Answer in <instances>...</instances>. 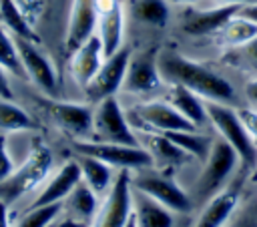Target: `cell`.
Here are the masks:
<instances>
[{
  "label": "cell",
  "mask_w": 257,
  "mask_h": 227,
  "mask_svg": "<svg viewBox=\"0 0 257 227\" xmlns=\"http://www.w3.org/2000/svg\"><path fill=\"white\" fill-rule=\"evenodd\" d=\"M159 70L167 84H181L199 94L203 100L225 104L235 102V88L225 76L179 52H159Z\"/></svg>",
  "instance_id": "6da1fadb"
},
{
  "label": "cell",
  "mask_w": 257,
  "mask_h": 227,
  "mask_svg": "<svg viewBox=\"0 0 257 227\" xmlns=\"http://www.w3.org/2000/svg\"><path fill=\"white\" fill-rule=\"evenodd\" d=\"M205 110H207L209 125L217 131V135L223 141H227L237 151L239 161L247 169L257 167V145L253 143L247 129L243 127L239 110L233 108V104L213 102V100H205Z\"/></svg>",
  "instance_id": "7a4b0ae2"
},
{
  "label": "cell",
  "mask_w": 257,
  "mask_h": 227,
  "mask_svg": "<svg viewBox=\"0 0 257 227\" xmlns=\"http://www.w3.org/2000/svg\"><path fill=\"white\" fill-rule=\"evenodd\" d=\"M52 169V153L46 145L36 143L26 161L18 167L12 169V173L0 181V201H4L6 205L18 201L22 195L34 191L50 173Z\"/></svg>",
  "instance_id": "3957f363"
},
{
  "label": "cell",
  "mask_w": 257,
  "mask_h": 227,
  "mask_svg": "<svg viewBox=\"0 0 257 227\" xmlns=\"http://www.w3.org/2000/svg\"><path fill=\"white\" fill-rule=\"evenodd\" d=\"M237 163H239L237 151L221 137L213 139L211 151H209L207 159L203 161V171H201L199 179L195 181L193 201L205 203L209 197H213L217 191H221L223 185L227 183V179L233 175Z\"/></svg>",
  "instance_id": "277c9868"
},
{
  "label": "cell",
  "mask_w": 257,
  "mask_h": 227,
  "mask_svg": "<svg viewBox=\"0 0 257 227\" xmlns=\"http://www.w3.org/2000/svg\"><path fill=\"white\" fill-rule=\"evenodd\" d=\"M92 139L104 143L141 145L135 127L122 110L116 94L104 96L92 106Z\"/></svg>",
  "instance_id": "5b68a950"
},
{
  "label": "cell",
  "mask_w": 257,
  "mask_h": 227,
  "mask_svg": "<svg viewBox=\"0 0 257 227\" xmlns=\"http://www.w3.org/2000/svg\"><path fill=\"white\" fill-rule=\"evenodd\" d=\"M153 167L149 169H139L135 175H131V185L133 189L149 195L151 199L163 203L165 207H169L173 213H191L193 207H195V201L193 197L177 183L173 181L171 177L163 175V173H157V171H151Z\"/></svg>",
  "instance_id": "8992f818"
},
{
  "label": "cell",
  "mask_w": 257,
  "mask_h": 227,
  "mask_svg": "<svg viewBox=\"0 0 257 227\" xmlns=\"http://www.w3.org/2000/svg\"><path fill=\"white\" fill-rule=\"evenodd\" d=\"M74 151L80 155L96 157L104 161L106 165L114 169H126V171H139L155 167L151 155L141 145H124V143H104V141H88V139H76L72 143Z\"/></svg>",
  "instance_id": "52a82bcc"
},
{
  "label": "cell",
  "mask_w": 257,
  "mask_h": 227,
  "mask_svg": "<svg viewBox=\"0 0 257 227\" xmlns=\"http://www.w3.org/2000/svg\"><path fill=\"white\" fill-rule=\"evenodd\" d=\"M131 215H133L131 173L126 169H118L110 189L106 191L102 203L98 205V211L90 227H124Z\"/></svg>",
  "instance_id": "ba28073f"
},
{
  "label": "cell",
  "mask_w": 257,
  "mask_h": 227,
  "mask_svg": "<svg viewBox=\"0 0 257 227\" xmlns=\"http://www.w3.org/2000/svg\"><path fill=\"white\" fill-rule=\"evenodd\" d=\"M38 104L50 117V121L74 139L92 137V106L80 102H66L54 98H42Z\"/></svg>",
  "instance_id": "9c48e42d"
},
{
  "label": "cell",
  "mask_w": 257,
  "mask_h": 227,
  "mask_svg": "<svg viewBox=\"0 0 257 227\" xmlns=\"http://www.w3.org/2000/svg\"><path fill=\"white\" fill-rule=\"evenodd\" d=\"M131 54H133L131 48L122 46L120 50H116L114 54H110L102 60V64L96 70V74L92 76V80L82 88L90 102H96L104 96H112L122 88Z\"/></svg>",
  "instance_id": "30bf717a"
},
{
  "label": "cell",
  "mask_w": 257,
  "mask_h": 227,
  "mask_svg": "<svg viewBox=\"0 0 257 227\" xmlns=\"http://www.w3.org/2000/svg\"><path fill=\"white\" fill-rule=\"evenodd\" d=\"M133 119L131 123L135 129H149V131H159V133H169V131H191L199 129L191 121H187L175 106H171L165 98L163 100H145L133 108Z\"/></svg>",
  "instance_id": "8fae6325"
},
{
  "label": "cell",
  "mask_w": 257,
  "mask_h": 227,
  "mask_svg": "<svg viewBox=\"0 0 257 227\" xmlns=\"http://www.w3.org/2000/svg\"><path fill=\"white\" fill-rule=\"evenodd\" d=\"M16 48H18V56L24 68V74L48 96H54L58 90V78L54 72V66L50 62V58L36 46L38 42L34 40H26L20 36H14Z\"/></svg>",
  "instance_id": "7c38bea8"
},
{
  "label": "cell",
  "mask_w": 257,
  "mask_h": 227,
  "mask_svg": "<svg viewBox=\"0 0 257 227\" xmlns=\"http://www.w3.org/2000/svg\"><path fill=\"white\" fill-rule=\"evenodd\" d=\"M163 82L165 80L159 70V52L153 48L139 54H131L120 90L131 94H151L157 92L163 86Z\"/></svg>",
  "instance_id": "4fadbf2b"
},
{
  "label": "cell",
  "mask_w": 257,
  "mask_h": 227,
  "mask_svg": "<svg viewBox=\"0 0 257 227\" xmlns=\"http://www.w3.org/2000/svg\"><path fill=\"white\" fill-rule=\"evenodd\" d=\"M94 34L102 44L104 58L120 50L124 44V8L120 0H96Z\"/></svg>",
  "instance_id": "5bb4252c"
},
{
  "label": "cell",
  "mask_w": 257,
  "mask_h": 227,
  "mask_svg": "<svg viewBox=\"0 0 257 227\" xmlns=\"http://www.w3.org/2000/svg\"><path fill=\"white\" fill-rule=\"evenodd\" d=\"M96 0H72L66 34H64V50L72 54L88 36L94 34L96 28Z\"/></svg>",
  "instance_id": "9a60e30c"
},
{
  "label": "cell",
  "mask_w": 257,
  "mask_h": 227,
  "mask_svg": "<svg viewBox=\"0 0 257 227\" xmlns=\"http://www.w3.org/2000/svg\"><path fill=\"white\" fill-rule=\"evenodd\" d=\"M239 10L237 4H217L213 8H201V10H187L183 16V32L189 36L201 38L209 34H217L219 28L235 16Z\"/></svg>",
  "instance_id": "2e32d148"
},
{
  "label": "cell",
  "mask_w": 257,
  "mask_h": 227,
  "mask_svg": "<svg viewBox=\"0 0 257 227\" xmlns=\"http://www.w3.org/2000/svg\"><path fill=\"white\" fill-rule=\"evenodd\" d=\"M141 147L151 155L155 167H181L185 165L191 157L179 149L165 133L159 131H149V129H135Z\"/></svg>",
  "instance_id": "e0dca14e"
},
{
  "label": "cell",
  "mask_w": 257,
  "mask_h": 227,
  "mask_svg": "<svg viewBox=\"0 0 257 227\" xmlns=\"http://www.w3.org/2000/svg\"><path fill=\"white\" fill-rule=\"evenodd\" d=\"M239 199H241V193L235 185L223 187L221 191H217L213 197L205 201L193 227H223L235 213Z\"/></svg>",
  "instance_id": "ac0fdd59"
},
{
  "label": "cell",
  "mask_w": 257,
  "mask_h": 227,
  "mask_svg": "<svg viewBox=\"0 0 257 227\" xmlns=\"http://www.w3.org/2000/svg\"><path fill=\"white\" fill-rule=\"evenodd\" d=\"M102 60H104L102 44H100L98 36L92 34L70 54V74H72L74 82L80 88H84L92 80L96 70L100 68Z\"/></svg>",
  "instance_id": "d6986e66"
},
{
  "label": "cell",
  "mask_w": 257,
  "mask_h": 227,
  "mask_svg": "<svg viewBox=\"0 0 257 227\" xmlns=\"http://www.w3.org/2000/svg\"><path fill=\"white\" fill-rule=\"evenodd\" d=\"M82 179L80 175V167L76 163V159L66 161L52 177L50 181L42 187V191L36 195V199L32 201L30 207H42V205H52V203H62L64 197L74 189V185Z\"/></svg>",
  "instance_id": "ffe728a7"
},
{
  "label": "cell",
  "mask_w": 257,
  "mask_h": 227,
  "mask_svg": "<svg viewBox=\"0 0 257 227\" xmlns=\"http://www.w3.org/2000/svg\"><path fill=\"white\" fill-rule=\"evenodd\" d=\"M133 217L137 227H173L175 213L149 195L133 189Z\"/></svg>",
  "instance_id": "44dd1931"
},
{
  "label": "cell",
  "mask_w": 257,
  "mask_h": 227,
  "mask_svg": "<svg viewBox=\"0 0 257 227\" xmlns=\"http://www.w3.org/2000/svg\"><path fill=\"white\" fill-rule=\"evenodd\" d=\"M165 100L175 106L187 121H191L195 127L207 125V110H205V100L195 94L193 90L181 86V84H169L165 92Z\"/></svg>",
  "instance_id": "7402d4cb"
},
{
  "label": "cell",
  "mask_w": 257,
  "mask_h": 227,
  "mask_svg": "<svg viewBox=\"0 0 257 227\" xmlns=\"http://www.w3.org/2000/svg\"><path fill=\"white\" fill-rule=\"evenodd\" d=\"M76 163H78V167H80L82 181H84L98 197H104L106 191L110 189L114 177H116L114 167L106 165L104 161H100V159H96V157H88V155H80V153H76Z\"/></svg>",
  "instance_id": "603a6c76"
},
{
  "label": "cell",
  "mask_w": 257,
  "mask_h": 227,
  "mask_svg": "<svg viewBox=\"0 0 257 227\" xmlns=\"http://www.w3.org/2000/svg\"><path fill=\"white\" fill-rule=\"evenodd\" d=\"M98 199H100V197L80 179V181L74 185V189L64 197V201H62V211H66L70 217H76V219H80V221L92 223V219H94V215H96V211H98V205H100Z\"/></svg>",
  "instance_id": "cb8c5ba5"
},
{
  "label": "cell",
  "mask_w": 257,
  "mask_h": 227,
  "mask_svg": "<svg viewBox=\"0 0 257 227\" xmlns=\"http://www.w3.org/2000/svg\"><path fill=\"white\" fill-rule=\"evenodd\" d=\"M215 36H217V42L221 48L233 50V48H239L245 42H249L253 36H257V24L235 14L219 28V32Z\"/></svg>",
  "instance_id": "d4e9b609"
},
{
  "label": "cell",
  "mask_w": 257,
  "mask_h": 227,
  "mask_svg": "<svg viewBox=\"0 0 257 227\" xmlns=\"http://www.w3.org/2000/svg\"><path fill=\"white\" fill-rule=\"evenodd\" d=\"M179 149H183L191 159H199L201 163L207 159L209 151H211V145H213V139L199 133L197 129H191V131H169L165 133Z\"/></svg>",
  "instance_id": "484cf974"
},
{
  "label": "cell",
  "mask_w": 257,
  "mask_h": 227,
  "mask_svg": "<svg viewBox=\"0 0 257 227\" xmlns=\"http://www.w3.org/2000/svg\"><path fill=\"white\" fill-rule=\"evenodd\" d=\"M36 123L30 119L26 110L14 104L8 98H0V131L2 133H16V131H32Z\"/></svg>",
  "instance_id": "4316f807"
},
{
  "label": "cell",
  "mask_w": 257,
  "mask_h": 227,
  "mask_svg": "<svg viewBox=\"0 0 257 227\" xmlns=\"http://www.w3.org/2000/svg\"><path fill=\"white\" fill-rule=\"evenodd\" d=\"M133 16L149 26H165L169 20L167 0H137L133 4Z\"/></svg>",
  "instance_id": "83f0119b"
},
{
  "label": "cell",
  "mask_w": 257,
  "mask_h": 227,
  "mask_svg": "<svg viewBox=\"0 0 257 227\" xmlns=\"http://www.w3.org/2000/svg\"><path fill=\"white\" fill-rule=\"evenodd\" d=\"M62 213V203L42 205V207H30L16 223L14 227H48L56 221V217Z\"/></svg>",
  "instance_id": "f1b7e54d"
},
{
  "label": "cell",
  "mask_w": 257,
  "mask_h": 227,
  "mask_svg": "<svg viewBox=\"0 0 257 227\" xmlns=\"http://www.w3.org/2000/svg\"><path fill=\"white\" fill-rule=\"evenodd\" d=\"M0 64L6 68V72L14 76H24V68L18 56V48L14 38L6 32V28L0 24Z\"/></svg>",
  "instance_id": "f546056e"
},
{
  "label": "cell",
  "mask_w": 257,
  "mask_h": 227,
  "mask_svg": "<svg viewBox=\"0 0 257 227\" xmlns=\"http://www.w3.org/2000/svg\"><path fill=\"white\" fill-rule=\"evenodd\" d=\"M223 227H257V195H249Z\"/></svg>",
  "instance_id": "4dcf8cb0"
},
{
  "label": "cell",
  "mask_w": 257,
  "mask_h": 227,
  "mask_svg": "<svg viewBox=\"0 0 257 227\" xmlns=\"http://www.w3.org/2000/svg\"><path fill=\"white\" fill-rule=\"evenodd\" d=\"M227 58H233V62L257 76V36H253L249 42H245L239 48L227 50Z\"/></svg>",
  "instance_id": "1f68e13d"
},
{
  "label": "cell",
  "mask_w": 257,
  "mask_h": 227,
  "mask_svg": "<svg viewBox=\"0 0 257 227\" xmlns=\"http://www.w3.org/2000/svg\"><path fill=\"white\" fill-rule=\"evenodd\" d=\"M14 4L30 24H34V20L42 14V0H14Z\"/></svg>",
  "instance_id": "d6a6232c"
},
{
  "label": "cell",
  "mask_w": 257,
  "mask_h": 227,
  "mask_svg": "<svg viewBox=\"0 0 257 227\" xmlns=\"http://www.w3.org/2000/svg\"><path fill=\"white\" fill-rule=\"evenodd\" d=\"M239 117H241L243 127L247 129L249 137L257 145V106H253V108H239Z\"/></svg>",
  "instance_id": "836d02e7"
},
{
  "label": "cell",
  "mask_w": 257,
  "mask_h": 227,
  "mask_svg": "<svg viewBox=\"0 0 257 227\" xmlns=\"http://www.w3.org/2000/svg\"><path fill=\"white\" fill-rule=\"evenodd\" d=\"M10 173H12V161H10L8 151H6V139L0 133V181H4Z\"/></svg>",
  "instance_id": "e575fe53"
},
{
  "label": "cell",
  "mask_w": 257,
  "mask_h": 227,
  "mask_svg": "<svg viewBox=\"0 0 257 227\" xmlns=\"http://www.w3.org/2000/svg\"><path fill=\"white\" fill-rule=\"evenodd\" d=\"M237 14L243 16V18H247V20H251L253 24H257V0H255V2L241 4L239 10H237Z\"/></svg>",
  "instance_id": "d590c367"
},
{
  "label": "cell",
  "mask_w": 257,
  "mask_h": 227,
  "mask_svg": "<svg viewBox=\"0 0 257 227\" xmlns=\"http://www.w3.org/2000/svg\"><path fill=\"white\" fill-rule=\"evenodd\" d=\"M0 98H8L12 100V88L8 84V76H6V68L0 64Z\"/></svg>",
  "instance_id": "8d00e7d4"
},
{
  "label": "cell",
  "mask_w": 257,
  "mask_h": 227,
  "mask_svg": "<svg viewBox=\"0 0 257 227\" xmlns=\"http://www.w3.org/2000/svg\"><path fill=\"white\" fill-rule=\"evenodd\" d=\"M243 92H245L247 100H249L253 106H257V76H253L251 80H247V84H245Z\"/></svg>",
  "instance_id": "74e56055"
},
{
  "label": "cell",
  "mask_w": 257,
  "mask_h": 227,
  "mask_svg": "<svg viewBox=\"0 0 257 227\" xmlns=\"http://www.w3.org/2000/svg\"><path fill=\"white\" fill-rule=\"evenodd\" d=\"M54 227H90V223H88V221H80V219H76V217L66 215L64 219L54 221Z\"/></svg>",
  "instance_id": "f35d334b"
},
{
  "label": "cell",
  "mask_w": 257,
  "mask_h": 227,
  "mask_svg": "<svg viewBox=\"0 0 257 227\" xmlns=\"http://www.w3.org/2000/svg\"><path fill=\"white\" fill-rule=\"evenodd\" d=\"M0 227H10V221H8V205L4 201H0Z\"/></svg>",
  "instance_id": "ab89813d"
},
{
  "label": "cell",
  "mask_w": 257,
  "mask_h": 227,
  "mask_svg": "<svg viewBox=\"0 0 257 227\" xmlns=\"http://www.w3.org/2000/svg\"><path fill=\"white\" fill-rule=\"evenodd\" d=\"M217 4H237V6H241V4H247V2H255V0H215Z\"/></svg>",
  "instance_id": "60d3db41"
},
{
  "label": "cell",
  "mask_w": 257,
  "mask_h": 227,
  "mask_svg": "<svg viewBox=\"0 0 257 227\" xmlns=\"http://www.w3.org/2000/svg\"><path fill=\"white\" fill-rule=\"evenodd\" d=\"M169 4H191V2H195V0H167Z\"/></svg>",
  "instance_id": "b9f144b4"
},
{
  "label": "cell",
  "mask_w": 257,
  "mask_h": 227,
  "mask_svg": "<svg viewBox=\"0 0 257 227\" xmlns=\"http://www.w3.org/2000/svg\"><path fill=\"white\" fill-rule=\"evenodd\" d=\"M124 227H137V223H135V217H133V215L128 217V221L124 223Z\"/></svg>",
  "instance_id": "7bdbcfd3"
},
{
  "label": "cell",
  "mask_w": 257,
  "mask_h": 227,
  "mask_svg": "<svg viewBox=\"0 0 257 227\" xmlns=\"http://www.w3.org/2000/svg\"><path fill=\"white\" fill-rule=\"evenodd\" d=\"M48 227H54V223H50V225H48Z\"/></svg>",
  "instance_id": "ee69618b"
}]
</instances>
